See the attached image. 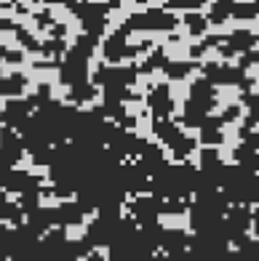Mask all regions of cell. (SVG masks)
Returning a JSON list of instances; mask_svg holds the SVG:
<instances>
[{
  "instance_id": "cell-1",
  "label": "cell",
  "mask_w": 259,
  "mask_h": 261,
  "mask_svg": "<svg viewBox=\"0 0 259 261\" xmlns=\"http://www.w3.org/2000/svg\"><path fill=\"white\" fill-rule=\"evenodd\" d=\"M214 101H217V112H225L230 107L241 104V88L232 86V83H225V86L214 88Z\"/></svg>"
},
{
  "instance_id": "cell-2",
  "label": "cell",
  "mask_w": 259,
  "mask_h": 261,
  "mask_svg": "<svg viewBox=\"0 0 259 261\" xmlns=\"http://www.w3.org/2000/svg\"><path fill=\"white\" fill-rule=\"evenodd\" d=\"M169 232H190V213L182 211V213H160L158 219Z\"/></svg>"
},
{
  "instance_id": "cell-3",
  "label": "cell",
  "mask_w": 259,
  "mask_h": 261,
  "mask_svg": "<svg viewBox=\"0 0 259 261\" xmlns=\"http://www.w3.org/2000/svg\"><path fill=\"white\" fill-rule=\"evenodd\" d=\"M254 134H256V136H259V123H256V125H254Z\"/></svg>"
}]
</instances>
